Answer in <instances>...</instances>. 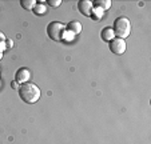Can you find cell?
Returning a JSON list of instances; mask_svg holds the SVG:
<instances>
[{"instance_id":"1","label":"cell","mask_w":151,"mask_h":144,"mask_svg":"<svg viewBox=\"0 0 151 144\" xmlns=\"http://www.w3.org/2000/svg\"><path fill=\"white\" fill-rule=\"evenodd\" d=\"M17 92H19L20 99L23 100L24 103H27V104H35L40 99V96H42L39 87L31 82L20 84Z\"/></svg>"},{"instance_id":"2","label":"cell","mask_w":151,"mask_h":144,"mask_svg":"<svg viewBox=\"0 0 151 144\" xmlns=\"http://www.w3.org/2000/svg\"><path fill=\"white\" fill-rule=\"evenodd\" d=\"M112 29H114L115 37H119V39L124 40L126 37L130 36V32H131V23H130V20H128L127 17L119 16L115 19Z\"/></svg>"},{"instance_id":"3","label":"cell","mask_w":151,"mask_h":144,"mask_svg":"<svg viewBox=\"0 0 151 144\" xmlns=\"http://www.w3.org/2000/svg\"><path fill=\"white\" fill-rule=\"evenodd\" d=\"M66 32V24L60 21H51L47 26V35L51 40L60 42L63 40V34Z\"/></svg>"},{"instance_id":"4","label":"cell","mask_w":151,"mask_h":144,"mask_svg":"<svg viewBox=\"0 0 151 144\" xmlns=\"http://www.w3.org/2000/svg\"><path fill=\"white\" fill-rule=\"evenodd\" d=\"M109 47H110V51H111L112 54L122 55V54H124L127 45H126V40L119 39V37H115V39H112L111 42L109 43Z\"/></svg>"},{"instance_id":"5","label":"cell","mask_w":151,"mask_h":144,"mask_svg":"<svg viewBox=\"0 0 151 144\" xmlns=\"http://www.w3.org/2000/svg\"><path fill=\"white\" fill-rule=\"evenodd\" d=\"M29 77H31V72H29L28 68L26 67H22L16 71L15 74V82L17 84H24V83H28Z\"/></svg>"},{"instance_id":"6","label":"cell","mask_w":151,"mask_h":144,"mask_svg":"<svg viewBox=\"0 0 151 144\" xmlns=\"http://www.w3.org/2000/svg\"><path fill=\"white\" fill-rule=\"evenodd\" d=\"M92 8H94V4L90 0H79L78 1V9L80 11V14L84 15V16H90Z\"/></svg>"},{"instance_id":"7","label":"cell","mask_w":151,"mask_h":144,"mask_svg":"<svg viewBox=\"0 0 151 144\" xmlns=\"http://www.w3.org/2000/svg\"><path fill=\"white\" fill-rule=\"evenodd\" d=\"M66 31L70 32L71 35H74V36H76V35H79L82 32V23L78 21V20H72L66 26Z\"/></svg>"},{"instance_id":"8","label":"cell","mask_w":151,"mask_h":144,"mask_svg":"<svg viewBox=\"0 0 151 144\" xmlns=\"http://www.w3.org/2000/svg\"><path fill=\"white\" fill-rule=\"evenodd\" d=\"M34 14L36 16H42V15L47 14V3L44 0H40V1H36V6L34 7Z\"/></svg>"},{"instance_id":"9","label":"cell","mask_w":151,"mask_h":144,"mask_svg":"<svg viewBox=\"0 0 151 144\" xmlns=\"http://www.w3.org/2000/svg\"><path fill=\"white\" fill-rule=\"evenodd\" d=\"M100 37H102L104 42L110 43L112 39H115V34H114V29L111 28V27H104V28L102 29V32H100Z\"/></svg>"},{"instance_id":"10","label":"cell","mask_w":151,"mask_h":144,"mask_svg":"<svg viewBox=\"0 0 151 144\" xmlns=\"http://www.w3.org/2000/svg\"><path fill=\"white\" fill-rule=\"evenodd\" d=\"M92 4H94V7H98V8L103 9V11H106V9H109L111 7V1L110 0H96Z\"/></svg>"},{"instance_id":"11","label":"cell","mask_w":151,"mask_h":144,"mask_svg":"<svg viewBox=\"0 0 151 144\" xmlns=\"http://www.w3.org/2000/svg\"><path fill=\"white\" fill-rule=\"evenodd\" d=\"M20 6L27 11H32L34 7L36 6V1L35 0H20Z\"/></svg>"},{"instance_id":"12","label":"cell","mask_w":151,"mask_h":144,"mask_svg":"<svg viewBox=\"0 0 151 144\" xmlns=\"http://www.w3.org/2000/svg\"><path fill=\"white\" fill-rule=\"evenodd\" d=\"M103 12H104L103 9L98 8V7H94L92 11H91V14H90V16H91L94 20H100L103 17Z\"/></svg>"},{"instance_id":"13","label":"cell","mask_w":151,"mask_h":144,"mask_svg":"<svg viewBox=\"0 0 151 144\" xmlns=\"http://www.w3.org/2000/svg\"><path fill=\"white\" fill-rule=\"evenodd\" d=\"M46 3H47V6H51L54 8H56V7H59L62 4V0H47Z\"/></svg>"},{"instance_id":"14","label":"cell","mask_w":151,"mask_h":144,"mask_svg":"<svg viewBox=\"0 0 151 144\" xmlns=\"http://www.w3.org/2000/svg\"><path fill=\"white\" fill-rule=\"evenodd\" d=\"M4 44H6V48H7V49H8V48H11L12 45H14V42H12L11 39H8V37H7V39H6V42H4Z\"/></svg>"},{"instance_id":"15","label":"cell","mask_w":151,"mask_h":144,"mask_svg":"<svg viewBox=\"0 0 151 144\" xmlns=\"http://www.w3.org/2000/svg\"><path fill=\"white\" fill-rule=\"evenodd\" d=\"M6 39H7V37H6V35H4L3 32L0 31V43H4V42H6Z\"/></svg>"},{"instance_id":"16","label":"cell","mask_w":151,"mask_h":144,"mask_svg":"<svg viewBox=\"0 0 151 144\" xmlns=\"http://www.w3.org/2000/svg\"><path fill=\"white\" fill-rule=\"evenodd\" d=\"M7 48H6V44L4 43H0V52H4Z\"/></svg>"},{"instance_id":"17","label":"cell","mask_w":151,"mask_h":144,"mask_svg":"<svg viewBox=\"0 0 151 144\" xmlns=\"http://www.w3.org/2000/svg\"><path fill=\"white\" fill-rule=\"evenodd\" d=\"M12 87H14V88H17V90H19V85H17V83H16V82H15L14 84H12Z\"/></svg>"},{"instance_id":"18","label":"cell","mask_w":151,"mask_h":144,"mask_svg":"<svg viewBox=\"0 0 151 144\" xmlns=\"http://www.w3.org/2000/svg\"><path fill=\"white\" fill-rule=\"evenodd\" d=\"M3 59V52H0V60Z\"/></svg>"}]
</instances>
